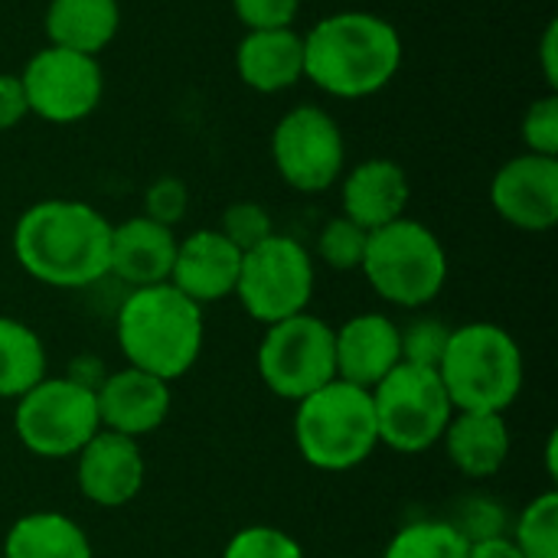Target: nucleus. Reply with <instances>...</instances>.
Returning a JSON list of instances; mask_svg holds the SVG:
<instances>
[{
    "mask_svg": "<svg viewBox=\"0 0 558 558\" xmlns=\"http://www.w3.org/2000/svg\"><path fill=\"white\" fill-rule=\"evenodd\" d=\"M95 405L105 432L141 441L167 422L173 396H170V383L144 369L124 366L105 373V379L95 389Z\"/></svg>",
    "mask_w": 558,
    "mask_h": 558,
    "instance_id": "15",
    "label": "nucleus"
},
{
    "mask_svg": "<svg viewBox=\"0 0 558 558\" xmlns=\"http://www.w3.org/2000/svg\"><path fill=\"white\" fill-rule=\"evenodd\" d=\"M3 558H95L88 533L65 513L36 510L3 536Z\"/></svg>",
    "mask_w": 558,
    "mask_h": 558,
    "instance_id": "23",
    "label": "nucleus"
},
{
    "mask_svg": "<svg viewBox=\"0 0 558 558\" xmlns=\"http://www.w3.org/2000/svg\"><path fill=\"white\" fill-rule=\"evenodd\" d=\"M513 546L526 558H558V494L546 490L533 497L517 523H513Z\"/></svg>",
    "mask_w": 558,
    "mask_h": 558,
    "instance_id": "26",
    "label": "nucleus"
},
{
    "mask_svg": "<svg viewBox=\"0 0 558 558\" xmlns=\"http://www.w3.org/2000/svg\"><path fill=\"white\" fill-rule=\"evenodd\" d=\"M294 405V445L311 468L343 474L376 454L379 428L366 389L333 379Z\"/></svg>",
    "mask_w": 558,
    "mask_h": 558,
    "instance_id": "5",
    "label": "nucleus"
},
{
    "mask_svg": "<svg viewBox=\"0 0 558 558\" xmlns=\"http://www.w3.org/2000/svg\"><path fill=\"white\" fill-rule=\"evenodd\" d=\"M255 369L265 389L275 392L278 399L288 402L307 399L311 392L337 379L333 327L307 311L268 324L258 340Z\"/></svg>",
    "mask_w": 558,
    "mask_h": 558,
    "instance_id": "9",
    "label": "nucleus"
},
{
    "mask_svg": "<svg viewBox=\"0 0 558 558\" xmlns=\"http://www.w3.org/2000/svg\"><path fill=\"white\" fill-rule=\"evenodd\" d=\"M13 428L20 445L43 461L75 458L101 432L95 389L69 376H46L16 399Z\"/></svg>",
    "mask_w": 558,
    "mask_h": 558,
    "instance_id": "8",
    "label": "nucleus"
},
{
    "mask_svg": "<svg viewBox=\"0 0 558 558\" xmlns=\"http://www.w3.org/2000/svg\"><path fill=\"white\" fill-rule=\"evenodd\" d=\"M412 186L402 163L389 157H369L340 177V206L343 216L363 226L366 232L383 229L405 216Z\"/></svg>",
    "mask_w": 558,
    "mask_h": 558,
    "instance_id": "18",
    "label": "nucleus"
},
{
    "mask_svg": "<svg viewBox=\"0 0 558 558\" xmlns=\"http://www.w3.org/2000/svg\"><path fill=\"white\" fill-rule=\"evenodd\" d=\"M114 337L128 366L144 369L163 383H177L196 366L203 353V307L180 294L170 281L131 288L118 307Z\"/></svg>",
    "mask_w": 558,
    "mask_h": 558,
    "instance_id": "3",
    "label": "nucleus"
},
{
    "mask_svg": "<svg viewBox=\"0 0 558 558\" xmlns=\"http://www.w3.org/2000/svg\"><path fill=\"white\" fill-rule=\"evenodd\" d=\"M304 36V78L324 95L360 101L379 95L402 69L399 29L369 10H340Z\"/></svg>",
    "mask_w": 558,
    "mask_h": 558,
    "instance_id": "2",
    "label": "nucleus"
},
{
    "mask_svg": "<svg viewBox=\"0 0 558 558\" xmlns=\"http://www.w3.org/2000/svg\"><path fill=\"white\" fill-rule=\"evenodd\" d=\"M494 213L520 232H549L558 222V157H510L490 180Z\"/></svg>",
    "mask_w": 558,
    "mask_h": 558,
    "instance_id": "13",
    "label": "nucleus"
},
{
    "mask_svg": "<svg viewBox=\"0 0 558 558\" xmlns=\"http://www.w3.org/2000/svg\"><path fill=\"white\" fill-rule=\"evenodd\" d=\"M235 75L258 95L288 92L304 78V36L294 26L245 29L235 46Z\"/></svg>",
    "mask_w": 558,
    "mask_h": 558,
    "instance_id": "20",
    "label": "nucleus"
},
{
    "mask_svg": "<svg viewBox=\"0 0 558 558\" xmlns=\"http://www.w3.org/2000/svg\"><path fill=\"white\" fill-rule=\"evenodd\" d=\"M379 448L422 454L435 448L454 415L438 369L399 363L373 392Z\"/></svg>",
    "mask_w": 558,
    "mask_h": 558,
    "instance_id": "7",
    "label": "nucleus"
},
{
    "mask_svg": "<svg viewBox=\"0 0 558 558\" xmlns=\"http://www.w3.org/2000/svg\"><path fill=\"white\" fill-rule=\"evenodd\" d=\"M147 477V464L141 454V441L114 435V432H98L78 454H75V484L78 494L105 510L128 507Z\"/></svg>",
    "mask_w": 558,
    "mask_h": 558,
    "instance_id": "14",
    "label": "nucleus"
},
{
    "mask_svg": "<svg viewBox=\"0 0 558 558\" xmlns=\"http://www.w3.org/2000/svg\"><path fill=\"white\" fill-rule=\"evenodd\" d=\"M558 23L553 20L543 33V43H539V59H543V75L549 82V92H556L558 85Z\"/></svg>",
    "mask_w": 558,
    "mask_h": 558,
    "instance_id": "36",
    "label": "nucleus"
},
{
    "mask_svg": "<svg viewBox=\"0 0 558 558\" xmlns=\"http://www.w3.org/2000/svg\"><path fill=\"white\" fill-rule=\"evenodd\" d=\"M29 114L49 124L85 121L105 95V75L98 56L46 46L29 56L20 72Z\"/></svg>",
    "mask_w": 558,
    "mask_h": 558,
    "instance_id": "12",
    "label": "nucleus"
},
{
    "mask_svg": "<svg viewBox=\"0 0 558 558\" xmlns=\"http://www.w3.org/2000/svg\"><path fill=\"white\" fill-rule=\"evenodd\" d=\"M523 350L500 324L474 320L451 327L438 376L454 412H500L523 392Z\"/></svg>",
    "mask_w": 558,
    "mask_h": 558,
    "instance_id": "4",
    "label": "nucleus"
},
{
    "mask_svg": "<svg viewBox=\"0 0 558 558\" xmlns=\"http://www.w3.org/2000/svg\"><path fill=\"white\" fill-rule=\"evenodd\" d=\"M43 23L49 46L98 56L121 29V7L118 0H49Z\"/></svg>",
    "mask_w": 558,
    "mask_h": 558,
    "instance_id": "22",
    "label": "nucleus"
},
{
    "mask_svg": "<svg viewBox=\"0 0 558 558\" xmlns=\"http://www.w3.org/2000/svg\"><path fill=\"white\" fill-rule=\"evenodd\" d=\"M556 458H558V435H549V441H546V464H549V477H553V481H556V474H558Z\"/></svg>",
    "mask_w": 558,
    "mask_h": 558,
    "instance_id": "38",
    "label": "nucleus"
},
{
    "mask_svg": "<svg viewBox=\"0 0 558 558\" xmlns=\"http://www.w3.org/2000/svg\"><path fill=\"white\" fill-rule=\"evenodd\" d=\"M304 0H232V13L245 29H281L294 26Z\"/></svg>",
    "mask_w": 558,
    "mask_h": 558,
    "instance_id": "33",
    "label": "nucleus"
},
{
    "mask_svg": "<svg viewBox=\"0 0 558 558\" xmlns=\"http://www.w3.org/2000/svg\"><path fill=\"white\" fill-rule=\"evenodd\" d=\"M360 271L386 304L418 311L445 291L448 252L425 222L402 216L369 232Z\"/></svg>",
    "mask_w": 558,
    "mask_h": 558,
    "instance_id": "6",
    "label": "nucleus"
},
{
    "mask_svg": "<svg viewBox=\"0 0 558 558\" xmlns=\"http://www.w3.org/2000/svg\"><path fill=\"white\" fill-rule=\"evenodd\" d=\"M468 558H526L510 536H490V539H477L471 543V553Z\"/></svg>",
    "mask_w": 558,
    "mask_h": 558,
    "instance_id": "37",
    "label": "nucleus"
},
{
    "mask_svg": "<svg viewBox=\"0 0 558 558\" xmlns=\"http://www.w3.org/2000/svg\"><path fill=\"white\" fill-rule=\"evenodd\" d=\"M111 226L82 199H39L20 213L10 242L33 281L78 291L108 278Z\"/></svg>",
    "mask_w": 558,
    "mask_h": 558,
    "instance_id": "1",
    "label": "nucleus"
},
{
    "mask_svg": "<svg viewBox=\"0 0 558 558\" xmlns=\"http://www.w3.org/2000/svg\"><path fill=\"white\" fill-rule=\"evenodd\" d=\"M177 242L180 239L173 235V229L147 216H131L111 226L108 275H114L128 288L167 284L177 258Z\"/></svg>",
    "mask_w": 558,
    "mask_h": 558,
    "instance_id": "19",
    "label": "nucleus"
},
{
    "mask_svg": "<svg viewBox=\"0 0 558 558\" xmlns=\"http://www.w3.org/2000/svg\"><path fill=\"white\" fill-rule=\"evenodd\" d=\"M46 376L49 356L39 333L23 320L0 314V399L16 402Z\"/></svg>",
    "mask_w": 558,
    "mask_h": 558,
    "instance_id": "24",
    "label": "nucleus"
},
{
    "mask_svg": "<svg viewBox=\"0 0 558 558\" xmlns=\"http://www.w3.org/2000/svg\"><path fill=\"white\" fill-rule=\"evenodd\" d=\"M216 229H219L242 255H245L248 248L262 245L268 235H275L271 213H268L262 203H255V199H239V203H232V206L222 213V219H219Z\"/></svg>",
    "mask_w": 558,
    "mask_h": 558,
    "instance_id": "30",
    "label": "nucleus"
},
{
    "mask_svg": "<svg viewBox=\"0 0 558 558\" xmlns=\"http://www.w3.org/2000/svg\"><path fill=\"white\" fill-rule=\"evenodd\" d=\"M520 137L526 144V154L558 157V95L546 92L536 98L520 121Z\"/></svg>",
    "mask_w": 558,
    "mask_h": 558,
    "instance_id": "31",
    "label": "nucleus"
},
{
    "mask_svg": "<svg viewBox=\"0 0 558 558\" xmlns=\"http://www.w3.org/2000/svg\"><path fill=\"white\" fill-rule=\"evenodd\" d=\"M438 445H445L454 471L484 481L504 471L513 438L507 415L500 412H454Z\"/></svg>",
    "mask_w": 558,
    "mask_h": 558,
    "instance_id": "21",
    "label": "nucleus"
},
{
    "mask_svg": "<svg viewBox=\"0 0 558 558\" xmlns=\"http://www.w3.org/2000/svg\"><path fill=\"white\" fill-rule=\"evenodd\" d=\"M471 539L451 520H415L396 530L383 558H468Z\"/></svg>",
    "mask_w": 558,
    "mask_h": 558,
    "instance_id": "25",
    "label": "nucleus"
},
{
    "mask_svg": "<svg viewBox=\"0 0 558 558\" xmlns=\"http://www.w3.org/2000/svg\"><path fill=\"white\" fill-rule=\"evenodd\" d=\"M314 255L291 235H268L242 255L235 298L258 324H278L304 314L314 298Z\"/></svg>",
    "mask_w": 558,
    "mask_h": 558,
    "instance_id": "10",
    "label": "nucleus"
},
{
    "mask_svg": "<svg viewBox=\"0 0 558 558\" xmlns=\"http://www.w3.org/2000/svg\"><path fill=\"white\" fill-rule=\"evenodd\" d=\"M242 271V252L219 229H196L177 242V258L170 284L186 294L193 304L206 307L226 298H235Z\"/></svg>",
    "mask_w": 558,
    "mask_h": 558,
    "instance_id": "16",
    "label": "nucleus"
},
{
    "mask_svg": "<svg viewBox=\"0 0 558 558\" xmlns=\"http://www.w3.org/2000/svg\"><path fill=\"white\" fill-rule=\"evenodd\" d=\"M190 209V190L180 177H157L144 190V216L173 229Z\"/></svg>",
    "mask_w": 558,
    "mask_h": 558,
    "instance_id": "32",
    "label": "nucleus"
},
{
    "mask_svg": "<svg viewBox=\"0 0 558 558\" xmlns=\"http://www.w3.org/2000/svg\"><path fill=\"white\" fill-rule=\"evenodd\" d=\"M471 543L490 539V536H507L504 533V510L490 497H471L461 520H451Z\"/></svg>",
    "mask_w": 558,
    "mask_h": 558,
    "instance_id": "34",
    "label": "nucleus"
},
{
    "mask_svg": "<svg viewBox=\"0 0 558 558\" xmlns=\"http://www.w3.org/2000/svg\"><path fill=\"white\" fill-rule=\"evenodd\" d=\"M26 114H29V105H26V92H23L20 75L0 72V134L13 131Z\"/></svg>",
    "mask_w": 558,
    "mask_h": 558,
    "instance_id": "35",
    "label": "nucleus"
},
{
    "mask_svg": "<svg viewBox=\"0 0 558 558\" xmlns=\"http://www.w3.org/2000/svg\"><path fill=\"white\" fill-rule=\"evenodd\" d=\"M369 232L347 216H333L317 235V258L333 271H360Z\"/></svg>",
    "mask_w": 558,
    "mask_h": 558,
    "instance_id": "27",
    "label": "nucleus"
},
{
    "mask_svg": "<svg viewBox=\"0 0 558 558\" xmlns=\"http://www.w3.org/2000/svg\"><path fill=\"white\" fill-rule=\"evenodd\" d=\"M451 327L438 317H415L405 327H399V347H402V363L412 366H428L438 369L445 347H448Z\"/></svg>",
    "mask_w": 558,
    "mask_h": 558,
    "instance_id": "29",
    "label": "nucleus"
},
{
    "mask_svg": "<svg viewBox=\"0 0 558 558\" xmlns=\"http://www.w3.org/2000/svg\"><path fill=\"white\" fill-rule=\"evenodd\" d=\"M333 360L337 379L373 392L402 363L399 324L376 311L350 317L343 327H333Z\"/></svg>",
    "mask_w": 558,
    "mask_h": 558,
    "instance_id": "17",
    "label": "nucleus"
},
{
    "mask_svg": "<svg viewBox=\"0 0 558 558\" xmlns=\"http://www.w3.org/2000/svg\"><path fill=\"white\" fill-rule=\"evenodd\" d=\"M271 160L278 177L298 193H324L347 170V141L330 111L298 105L271 131Z\"/></svg>",
    "mask_w": 558,
    "mask_h": 558,
    "instance_id": "11",
    "label": "nucleus"
},
{
    "mask_svg": "<svg viewBox=\"0 0 558 558\" xmlns=\"http://www.w3.org/2000/svg\"><path fill=\"white\" fill-rule=\"evenodd\" d=\"M222 558H307L304 556V546L278 530V526H265V523H255V526H242L239 533H232V539L226 543Z\"/></svg>",
    "mask_w": 558,
    "mask_h": 558,
    "instance_id": "28",
    "label": "nucleus"
}]
</instances>
